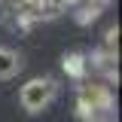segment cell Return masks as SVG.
<instances>
[{
  "label": "cell",
  "mask_w": 122,
  "mask_h": 122,
  "mask_svg": "<svg viewBox=\"0 0 122 122\" xmlns=\"http://www.w3.org/2000/svg\"><path fill=\"white\" fill-rule=\"evenodd\" d=\"M92 113H113V92L104 79H79L76 86V116L86 119Z\"/></svg>",
  "instance_id": "1"
},
{
  "label": "cell",
  "mask_w": 122,
  "mask_h": 122,
  "mask_svg": "<svg viewBox=\"0 0 122 122\" xmlns=\"http://www.w3.org/2000/svg\"><path fill=\"white\" fill-rule=\"evenodd\" d=\"M55 95H58V82L52 76H34V79H28L21 86L18 101H21V107L28 113H43L46 107L55 101Z\"/></svg>",
  "instance_id": "2"
},
{
  "label": "cell",
  "mask_w": 122,
  "mask_h": 122,
  "mask_svg": "<svg viewBox=\"0 0 122 122\" xmlns=\"http://www.w3.org/2000/svg\"><path fill=\"white\" fill-rule=\"evenodd\" d=\"M61 67H64V73L70 76L73 82H79V79L89 76V55H82V52H67V55L61 58Z\"/></svg>",
  "instance_id": "3"
},
{
  "label": "cell",
  "mask_w": 122,
  "mask_h": 122,
  "mask_svg": "<svg viewBox=\"0 0 122 122\" xmlns=\"http://www.w3.org/2000/svg\"><path fill=\"white\" fill-rule=\"evenodd\" d=\"M107 3H110V0H76L70 9H73L79 25H89V21H95V18L107 9Z\"/></svg>",
  "instance_id": "4"
},
{
  "label": "cell",
  "mask_w": 122,
  "mask_h": 122,
  "mask_svg": "<svg viewBox=\"0 0 122 122\" xmlns=\"http://www.w3.org/2000/svg\"><path fill=\"white\" fill-rule=\"evenodd\" d=\"M18 70H21V55L6 49V46H0V79H9Z\"/></svg>",
  "instance_id": "5"
},
{
  "label": "cell",
  "mask_w": 122,
  "mask_h": 122,
  "mask_svg": "<svg viewBox=\"0 0 122 122\" xmlns=\"http://www.w3.org/2000/svg\"><path fill=\"white\" fill-rule=\"evenodd\" d=\"M104 49H110V52H119V28H110L104 37Z\"/></svg>",
  "instance_id": "6"
},
{
  "label": "cell",
  "mask_w": 122,
  "mask_h": 122,
  "mask_svg": "<svg viewBox=\"0 0 122 122\" xmlns=\"http://www.w3.org/2000/svg\"><path fill=\"white\" fill-rule=\"evenodd\" d=\"M82 122H113V113H92V116H86Z\"/></svg>",
  "instance_id": "7"
}]
</instances>
